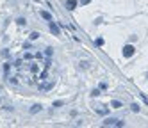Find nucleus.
<instances>
[{
	"label": "nucleus",
	"mask_w": 148,
	"mask_h": 128,
	"mask_svg": "<svg viewBox=\"0 0 148 128\" xmlns=\"http://www.w3.org/2000/svg\"><path fill=\"white\" fill-rule=\"evenodd\" d=\"M123 55H125V57H132V55H134V46H130V45L125 46V48H123Z\"/></svg>",
	"instance_id": "1"
},
{
	"label": "nucleus",
	"mask_w": 148,
	"mask_h": 128,
	"mask_svg": "<svg viewBox=\"0 0 148 128\" xmlns=\"http://www.w3.org/2000/svg\"><path fill=\"white\" fill-rule=\"evenodd\" d=\"M68 5H70V7L73 9V7H75V5H77V0H68Z\"/></svg>",
	"instance_id": "2"
}]
</instances>
